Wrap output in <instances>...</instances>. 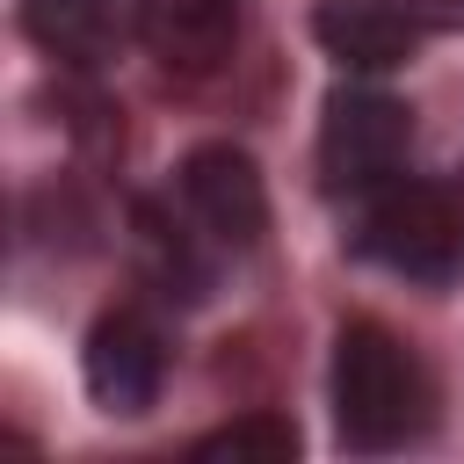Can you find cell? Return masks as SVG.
<instances>
[{"label":"cell","mask_w":464,"mask_h":464,"mask_svg":"<svg viewBox=\"0 0 464 464\" xmlns=\"http://www.w3.org/2000/svg\"><path fill=\"white\" fill-rule=\"evenodd\" d=\"M428 420H435V384H428L420 355L377 319L341 326V341H334V428H341V442L355 457H384V450L420 442Z\"/></svg>","instance_id":"obj_1"},{"label":"cell","mask_w":464,"mask_h":464,"mask_svg":"<svg viewBox=\"0 0 464 464\" xmlns=\"http://www.w3.org/2000/svg\"><path fill=\"white\" fill-rule=\"evenodd\" d=\"M355 203H362L355 246L370 261H384L392 276L442 283V276L464 268V218H457L450 181H406V174H392L384 188H370Z\"/></svg>","instance_id":"obj_2"},{"label":"cell","mask_w":464,"mask_h":464,"mask_svg":"<svg viewBox=\"0 0 464 464\" xmlns=\"http://www.w3.org/2000/svg\"><path fill=\"white\" fill-rule=\"evenodd\" d=\"M413 152V109L384 87H334L319 109V181L326 196L384 188Z\"/></svg>","instance_id":"obj_3"},{"label":"cell","mask_w":464,"mask_h":464,"mask_svg":"<svg viewBox=\"0 0 464 464\" xmlns=\"http://www.w3.org/2000/svg\"><path fill=\"white\" fill-rule=\"evenodd\" d=\"M174 188H181V210L203 225V239L218 254H246L268 232V181L239 145H196L181 160Z\"/></svg>","instance_id":"obj_4"},{"label":"cell","mask_w":464,"mask_h":464,"mask_svg":"<svg viewBox=\"0 0 464 464\" xmlns=\"http://www.w3.org/2000/svg\"><path fill=\"white\" fill-rule=\"evenodd\" d=\"M80 370H87V392H94L102 413H145L167 384V334L152 326V312L116 304V312L94 319Z\"/></svg>","instance_id":"obj_5"},{"label":"cell","mask_w":464,"mask_h":464,"mask_svg":"<svg viewBox=\"0 0 464 464\" xmlns=\"http://www.w3.org/2000/svg\"><path fill=\"white\" fill-rule=\"evenodd\" d=\"M312 36L341 72H392L420 51L428 22L413 14V0H319Z\"/></svg>","instance_id":"obj_6"},{"label":"cell","mask_w":464,"mask_h":464,"mask_svg":"<svg viewBox=\"0 0 464 464\" xmlns=\"http://www.w3.org/2000/svg\"><path fill=\"white\" fill-rule=\"evenodd\" d=\"M239 29H246V0H138V44L181 80L218 72Z\"/></svg>","instance_id":"obj_7"},{"label":"cell","mask_w":464,"mask_h":464,"mask_svg":"<svg viewBox=\"0 0 464 464\" xmlns=\"http://www.w3.org/2000/svg\"><path fill=\"white\" fill-rule=\"evenodd\" d=\"M22 29L44 58L94 72L123 51V36H138V0H22Z\"/></svg>","instance_id":"obj_8"},{"label":"cell","mask_w":464,"mask_h":464,"mask_svg":"<svg viewBox=\"0 0 464 464\" xmlns=\"http://www.w3.org/2000/svg\"><path fill=\"white\" fill-rule=\"evenodd\" d=\"M196 457H268L276 464V457H297V428L276 420V413H254V420H232V428L203 435Z\"/></svg>","instance_id":"obj_9"},{"label":"cell","mask_w":464,"mask_h":464,"mask_svg":"<svg viewBox=\"0 0 464 464\" xmlns=\"http://www.w3.org/2000/svg\"><path fill=\"white\" fill-rule=\"evenodd\" d=\"M413 14L442 36H464V0H413Z\"/></svg>","instance_id":"obj_10"},{"label":"cell","mask_w":464,"mask_h":464,"mask_svg":"<svg viewBox=\"0 0 464 464\" xmlns=\"http://www.w3.org/2000/svg\"><path fill=\"white\" fill-rule=\"evenodd\" d=\"M450 196H457V218H464V167H457V181H450Z\"/></svg>","instance_id":"obj_11"}]
</instances>
